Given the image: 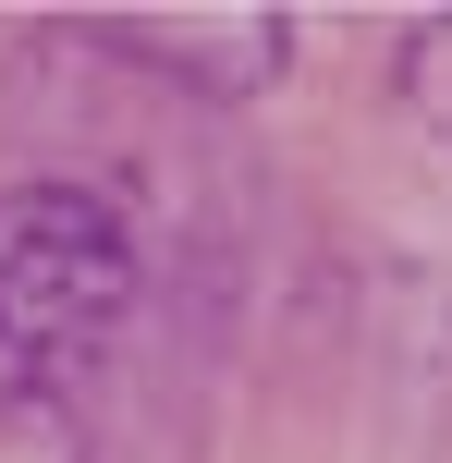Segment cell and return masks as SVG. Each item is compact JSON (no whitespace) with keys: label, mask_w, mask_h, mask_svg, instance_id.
Returning a JSON list of instances; mask_svg holds the SVG:
<instances>
[{"label":"cell","mask_w":452,"mask_h":463,"mask_svg":"<svg viewBox=\"0 0 452 463\" xmlns=\"http://www.w3.org/2000/svg\"><path fill=\"white\" fill-rule=\"evenodd\" d=\"M122 305H135V256H122L111 195L73 184L0 195V402H49L73 366H98Z\"/></svg>","instance_id":"1"},{"label":"cell","mask_w":452,"mask_h":463,"mask_svg":"<svg viewBox=\"0 0 452 463\" xmlns=\"http://www.w3.org/2000/svg\"><path fill=\"white\" fill-rule=\"evenodd\" d=\"M404 73H416V110L452 135V24H428V37H416V61H404Z\"/></svg>","instance_id":"2"}]
</instances>
